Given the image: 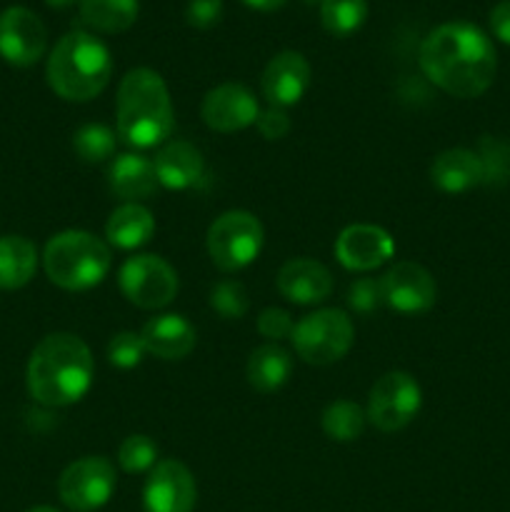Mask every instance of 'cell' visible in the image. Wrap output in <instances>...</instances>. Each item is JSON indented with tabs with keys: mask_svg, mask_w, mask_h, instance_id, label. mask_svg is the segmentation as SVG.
Instances as JSON below:
<instances>
[{
	"mask_svg": "<svg viewBox=\"0 0 510 512\" xmlns=\"http://www.w3.org/2000/svg\"><path fill=\"white\" fill-rule=\"evenodd\" d=\"M395 253V243L388 230L378 225H348L335 240V258L353 273H368L388 263Z\"/></svg>",
	"mask_w": 510,
	"mask_h": 512,
	"instance_id": "obj_15",
	"label": "cell"
},
{
	"mask_svg": "<svg viewBox=\"0 0 510 512\" xmlns=\"http://www.w3.org/2000/svg\"><path fill=\"white\" fill-rule=\"evenodd\" d=\"M155 218L145 205L140 203H123L110 213L105 235L110 245L120 250H138L153 238Z\"/></svg>",
	"mask_w": 510,
	"mask_h": 512,
	"instance_id": "obj_22",
	"label": "cell"
},
{
	"mask_svg": "<svg viewBox=\"0 0 510 512\" xmlns=\"http://www.w3.org/2000/svg\"><path fill=\"white\" fill-rule=\"evenodd\" d=\"M313 70L298 50H283L263 70V95L273 108H290L308 93Z\"/></svg>",
	"mask_w": 510,
	"mask_h": 512,
	"instance_id": "obj_16",
	"label": "cell"
},
{
	"mask_svg": "<svg viewBox=\"0 0 510 512\" xmlns=\"http://www.w3.org/2000/svg\"><path fill=\"white\" fill-rule=\"evenodd\" d=\"M258 130H260V135H263V138H268V140H280V138H285V135H288V130H290V118H288V113H285L283 108H273V105H270L268 110H260V115H258Z\"/></svg>",
	"mask_w": 510,
	"mask_h": 512,
	"instance_id": "obj_36",
	"label": "cell"
},
{
	"mask_svg": "<svg viewBox=\"0 0 510 512\" xmlns=\"http://www.w3.org/2000/svg\"><path fill=\"white\" fill-rule=\"evenodd\" d=\"M295 330L293 318H290L288 310L283 308H265L258 315V333L263 338H268L270 343H280V340L290 338Z\"/></svg>",
	"mask_w": 510,
	"mask_h": 512,
	"instance_id": "obj_34",
	"label": "cell"
},
{
	"mask_svg": "<svg viewBox=\"0 0 510 512\" xmlns=\"http://www.w3.org/2000/svg\"><path fill=\"white\" fill-rule=\"evenodd\" d=\"M93 370V355L78 335H45L28 360V390L45 408H65L88 393Z\"/></svg>",
	"mask_w": 510,
	"mask_h": 512,
	"instance_id": "obj_2",
	"label": "cell"
},
{
	"mask_svg": "<svg viewBox=\"0 0 510 512\" xmlns=\"http://www.w3.org/2000/svg\"><path fill=\"white\" fill-rule=\"evenodd\" d=\"M200 115L215 133H238V130L258 123L260 105L245 85L223 83L205 93Z\"/></svg>",
	"mask_w": 510,
	"mask_h": 512,
	"instance_id": "obj_14",
	"label": "cell"
},
{
	"mask_svg": "<svg viewBox=\"0 0 510 512\" xmlns=\"http://www.w3.org/2000/svg\"><path fill=\"white\" fill-rule=\"evenodd\" d=\"M38 250L23 235L0 238V290H18L33 280Z\"/></svg>",
	"mask_w": 510,
	"mask_h": 512,
	"instance_id": "obj_24",
	"label": "cell"
},
{
	"mask_svg": "<svg viewBox=\"0 0 510 512\" xmlns=\"http://www.w3.org/2000/svg\"><path fill=\"white\" fill-rule=\"evenodd\" d=\"M478 158L483 163V183L500 185L510 180V145L505 140L483 135L478 145Z\"/></svg>",
	"mask_w": 510,
	"mask_h": 512,
	"instance_id": "obj_29",
	"label": "cell"
},
{
	"mask_svg": "<svg viewBox=\"0 0 510 512\" xmlns=\"http://www.w3.org/2000/svg\"><path fill=\"white\" fill-rule=\"evenodd\" d=\"M118 135L133 148H155L170 138L175 125L173 103L165 80L150 68L125 73L115 98Z\"/></svg>",
	"mask_w": 510,
	"mask_h": 512,
	"instance_id": "obj_3",
	"label": "cell"
},
{
	"mask_svg": "<svg viewBox=\"0 0 510 512\" xmlns=\"http://www.w3.org/2000/svg\"><path fill=\"white\" fill-rule=\"evenodd\" d=\"M48 48V30L33 10L23 5L0 13V58L15 68H30Z\"/></svg>",
	"mask_w": 510,
	"mask_h": 512,
	"instance_id": "obj_11",
	"label": "cell"
},
{
	"mask_svg": "<svg viewBox=\"0 0 510 512\" xmlns=\"http://www.w3.org/2000/svg\"><path fill=\"white\" fill-rule=\"evenodd\" d=\"M118 138L113 128L103 123H88L73 135V148L80 160L85 163H105L113 158L115 148H118Z\"/></svg>",
	"mask_w": 510,
	"mask_h": 512,
	"instance_id": "obj_28",
	"label": "cell"
},
{
	"mask_svg": "<svg viewBox=\"0 0 510 512\" xmlns=\"http://www.w3.org/2000/svg\"><path fill=\"white\" fill-rule=\"evenodd\" d=\"M110 248L85 230H63L45 245L43 268L50 283L63 290H90L110 273Z\"/></svg>",
	"mask_w": 510,
	"mask_h": 512,
	"instance_id": "obj_5",
	"label": "cell"
},
{
	"mask_svg": "<svg viewBox=\"0 0 510 512\" xmlns=\"http://www.w3.org/2000/svg\"><path fill=\"white\" fill-rule=\"evenodd\" d=\"M250 10H260V13H273V10L283 8L288 0H243Z\"/></svg>",
	"mask_w": 510,
	"mask_h": 512,
	"instance_id": "obj_38",
	"label": "cell"
},
{
	"mask_svg": "<svg viewBox=\"0 0 510 512\" xmlns=\"http://www.w3.org/2000/svg\"><path fill=\"white\" fill-rule=\"evenodd\" d=\"M118 463L128 475L148 473L158 463V443L148 435H130L120 443Z\"/></svg>",
	"mask_w": 510,
	"mask_h": 512,
	"instance_id": "obj_30",
	"label": "cell"
},
{
	"mask_svg": "<svg viewBox=\"0 0 510 512\" xmlns=\"http://www.w3.org/2000/svg\"><path fill=\"white\" fill-rule=\"evenodd\" d=\"M308 3H315V0H308Z\"/></svg>",
	"mask_w": 510,
	"mask_h": 512,
	"instance_id": "obj_41",
	"label": "cell"
},
{
	"mask_svg": "<svg viewBox=\"0 0 510 512\" xmlns=\"http://www.w3.org/2000/svg\"><path fill=\"white\" fill-rule=\"evenodd\" d=\"M420 405H423V390L418 380L403 370H393L370 388L365 418L380 433H395L413 423L415 415L420 413Z\"/></svg>",
	"mask_w": 510,
	"mask_h": 512,
	"instance_id": "obj_8",
	"label": "cell"
},
{
	"mask_svg": "<svg viewBox=\"0 0 510 512\" xmlns=\"http://www.w3.org/2000/svg\"><path fill=\"white\" fill-rule=\"evenodd\" d=\"M223 18V0H190L185 8V20L190 28L210 30Z\"/></svg>",
	"mask_w": 510,
	"mask_h": 512,
	"instance_id": "obj_35",
	"label": "cell"
},
{
	"mask_svg": "<svg viewBox=\"0 0 510 512\" xmlns=\"http://www.w3.org/2000/svg\"><path fill=\"white\" fill-rule=\"evenodd\" d=\"M45 3H48L53 10H65V8H70V5L80 3V0H45Z\"/></svg>",
	"mask_w": 510,
	"mask_h": 512,
	"instance_id": "obj_39",
	"label": "cell"
},
{
	"mask_svg": "<svg viewBox=\"0 0 510 512\" xmlns=\"http://www.w3.org/2000/svg\"><path fill=\"white\" fill-rule=\"evenodd\" d=\"M210 308L223 320H240L250 308L248 293L238 280H220L210 290Z\"/></svg>",
	"mask_w": 510,
	"mask_h": 512,
	"instance_id": "obj_31",
	"label": "cell"
},
{
	"mask_svg": "<svg viewBox=\"0 0 510 512\" xmlns=\"http://www.w3.org/2000/svg\"><path fill=\"white\" fill-rule=\"evenodd\" d=\"M490 30L500 43L510 45V0H500L493 10H490Z\"/></svg>",
	"mask_w": 510,
	"mask_h": 512,
	"instance_id": "obj_37",
	"label": "cell"
},
{
	"mask_svg": "<svg viewBox=\"0 0 510 512\" xmlns=\"http://www.w3.org/2000/svg\"><path fill=\"white\" fill-rule=\"evenodd\" d=\"M278 290L295 305H318L333 293V275L313 258H293L278 270Z\"/></svg>",
	"mask_w": 510,
	"mask_h": 512,
	"instance_id": "obj_17",
	"label": "cell"
},
{
	"mask_svg": "<svg viewBox=\"0 0 510 512\" xmlns=\"http://www.w3.org/2000/svg\"><path fill=\"white\" fill-rule=\"evenodd\" d=\"M368 20V0H320V23L335 38L358 33Z\"/></svg>",
	"mask_w": 510,
	"mask_h": 512,
	"instance_id": "obj_27",
	"label": "cell"
},
{
	"mask_svg": "<svg viewBox=\"0 0 510 512\" xmlns=\"http://www.w3.org/2000/svg\"><path fill=\"white\" fill-rule=\"evenodd\" d=\"M320 423H323L325 435L330 440H335V443H353V440L363 435L368 418H365V410L358 403H353V400H335V403H330L323 410Z\"/></svg>",
	"mask_w": 510,
	"mask_h": 512,
	"instance_id": "obj_26",
	"label": "cell"
},
{
	"mask_svg": "<svg viewBox=\"0 0 510 512\" xmlns=\"http://www.w3.org/2000/svg\"><path fill=\"white\" fill-rule=\"evenodd\" d=\"M380 280H383L385 305L393 308L395 313H428L438 298V285H435L430 270L420 263H413V260L395 263Z\"/></svg>",
	"mask_w": 510,
	"mask_h": 512,
	"instance_id": "obj_13",
	"label": "cell"
},
{
	"mask_svg": "<svg viewBox=\"0 0 510 512\" xmlns=\"http://www.w3.org/2000/svg\"><path fill=\"white\" fill-rule=\"evenodd\" d=\"M290 373H293V360H290L288 350L280 348L278 343L255 348L250 353L248 368H245L250 388L258 390V393H275V390H280L288 383Z\"/></svg>",
	"mask_w": 510,
	"mask_h": 512,
	"instance_id": "obj_23",
	"label": "cell"
},
{
	"mask_svg": "<svg viewBox=\"0 0 510 512\" xmlns=\"http://www.w3.org/2000/svg\"><path fill=\"white\" fill-rule=\"evenodd\" d=\"M263 225L248 210H228L208 230V255L223 273L248 268L263 248Z\"/></svg>",
	"mask_w": 510,
	"mask_h": 512,
	"instance_id": "obj_7",
	"label": "cell"
},
{
	"mask_svg": "<svg viewBox=\"0 0 510 512\" xmlns=\"http://www.w3.org/2000/svg\"><path fill=\"white\" fill-rule=\"evenodd\" d=\"M80 20L95 33L118 35L135 25L140 13L138 0H80Z\"/></svg>",
	"mask_w": 510,
	"mask_h": 512,
	"instance_id": "obj_25",
	"label": "cell"
},
{
	"mask_svg": "<svg viewBox=\"0 0 510 512\" xmlns=\"http://www.w3.org/2000/svg\"><path fill=\"white\" fill-rule=\"evenodd\" d=\"M420 68L430 83L453 98H478L493 85L498 53L493 40L473 23L453 20L430 30L420 43Z\"/></svg>",
	"mask_w": 510,
	"mask_h": 512,
	"instance_id": "obj_1",
	"label": "cell"
},
{
	"mask_svg": "<svg viewBox=\"0 0 510 512\" xmlns=\"http://www.w3.org/2000/svg\"><path fill=\"white\" fill-rule=\"evenodd\" d=\"M148 355V348H145L140 333H130V330H123V333H115L108 343V360L113 368L120 370H133L138 368L140 363Z\"/></svg>",
	"mask_w": 510,
	"mask_h": 512,
	"instance_id": "obj_32",
	"label": "cell"
},
{
	"mask_svg": "<svg viewBox=\"0 0 510 512\" xmlns=\"http://www.w3.org/2000/svg\"><path fill=\"white\" fill-rule=\"evenodd\" d=\"M430 180H433L435 188L448 195L468 193V190L483 185V163H480L475 150H443L430 165Z\"/></svg>",
	"mask_w": 510,
	"mask_h": 512,
	"instance_id": "obj_20",
	"label": "cell"
},
{
	"mask_svg": "<svg viewBox=\"0 0 510 512\" xmlns=\"http://www.w3.org/2000/svg\"><path fill=\"white\" fill-rule=\"evenodd\" d=\"M295 353L310 365H330L338 363L353 348L355 330L353 320L345 310L323 308L305 315L300 323H295L293 335Z\"/></svg>",
	"mask_w": 510,
	"mask_h": 512,
	"instance_id": "obj_6",
	"label": "cell"
},
{
	"mask_svg": "<svg viewBox=\"0 0 510 512\" xmlns=\"http://www.w3.org/2000/svg\"><path fill=\"white\" fill-rule=\"evenodd\" d=\"M115 468L103 455H88L63 470L58 480V495L65 508L73 512H95L115 493Z\"/></svg>",
	"mask_w": 510,
	"mask_h": 512,
	"instance_id": "obj_9",
	"label": "cell"
},
{
	"mask_svg": "<svg viewBox=\"0 0 510 512\" xmlns=\"http://www.w3.org/2000/svg\"><path fill=\"white\" fill-rule=\"evenodd\" d=\"M28 512H60V510L50 508V505H38V508H30Z\"/></svg>",
	"mask_w": 510,
	"mask_h": 512,
	"instance_id": "obj_40",
	"label": "cell"
},
{
	"mask_svg": "<svg viewBox=\"0 0 510 512\" xmlns=\"http://www.w3.org/2000/svg\"><path fill=\"white\" fill-rule=\"evenodd\" d=\"M348 305L350 310L360 315L375 313L378 308L385 305V295H383V280L380 278H358L353 280L348 290Z\"/></svg>",
	"mask_w": 510,
	"mask_h": 512,
	"instance_id": "obj_33",
	"label": "cell"
},
{
	"mask_svg": "<svg viewBox=\"0 0 510 512\" xmlns=\"http://www.w3.org/2000/svg\"><path fill=\"white\" fill-rule=\"evenodd\" d=\"M45 78L55 95L70 103H88L108 88L113 78V58L108 45L93 33L73 30L50 50Z\"/></svg>",
	"mask_w": 510,
	"mask_h": 512,
	"instance_id": "obj_4",
	"label": "cell"
},
{
	"mask_svg": "<svg viewBox=\"0 0 510 512\" xmlns=\"http://www.w3.org/2000/svg\"><path fill=\"white\" fill-rule=\"evenodd\" d=\"M108 183L110 190L125 203L150 198L160 185L153 160L140 153H120L118 158H113L108 168Z\"/></svg>",
	"mask_w": 510,
	"mask_h": 512,
	"instance_id": "obj_21",
	"label": "cell"
},
{
	"mask_svg": "<svg viewBox=\"0 0 510 512\" xmlns=\"http://www.w3.org/2000/svg\"><path fill=\"white\" fill-rule=\"evenodd\" d=\"M143 503L148 512H193L198 503L193 473L180 460H158L145 483Z\"/></svg>",
	"mask_w": 510,
	"mask_h": 512,
	"instance_id": "obj_12",
	"label": "cell"
},
{
	"mask_svg": "<svg viewBox=\"0 0 510 512\" xmlns=\"http://www.w3.org/2000/svg\"><path fill=\"white\" fill-rule=\"evenodd\" d=\"M148 355L160 360H183L193 353L198 335L195 328L178 313H163L150 318L140 330Z\"/></svg>",
	"mask_w": 510,
	"mask_h": 512,
	"instance_id": "obj_18",
	"label": "cell"
},
{
	"mask_svg": "<svg viewBox=\"0 0 510 512\" xmlns=\"http://www.w3.org/2000/svg\"><path fill=\"white\" fill-rule=\"evenodd\" d=\"M120 290L143 310H160L178 295V273L160 255H135L125 260L118 275Z\"/></svg>",
	"mask_w": 510,
	"mask_h": 512,
	"instance_id": "obj_10",
	"label": "cell"
},
{
	"mask_svg": "<svg viewBox=\"0 0 510 512\" xmlns=\"http://www.w3.org/2000/svg\"><path fill=\"white\" fill-rule=\"evenodd\" d=\"M158 183L168 190H190L203 180V153L188 140H168L153 160Z\"/></svg>",
	"mask_w": 510,
	"mask_h": 512,
	"instance_id": "obj_19",
	"label": "cell"
}]
</instances>
